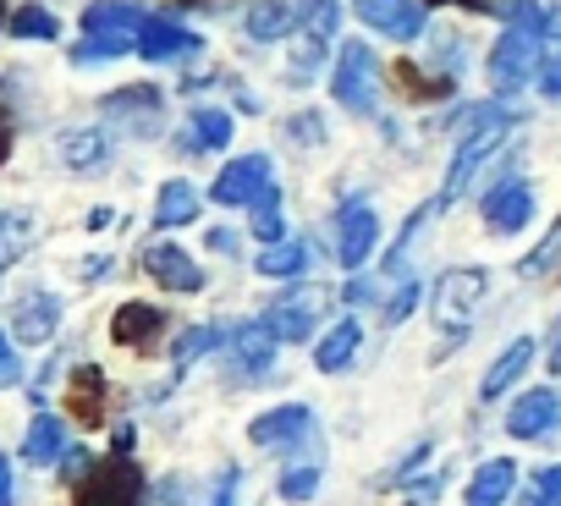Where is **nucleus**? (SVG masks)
<instances>
[{
	"label": "nucleus",
	"mask_w": 561,
	"mask_h": 506,
	"mask_svg": "<svg viewBox=\"0 0 561 506\" xmlns=\"http://www.w3.org/2000/svg\"><path fill=\"white\" fill-rule=\"evenodd\" d=\"M462 116H468V133L457 138V154H451L440 204H457V198L473 187V176L484 171V160L506 143V133H512V122H517V116H506L501 105H473V111H462Z\"/></svg>",
	"instance_id": "nucleus-1"
},
{
	"label": "nucleus",
	"mask_w": 561,
	"mask_h": 506,
	"mask_svg": "<svg viewBox=\"0 0 561 506\" xmlns=\"http://www.w3.org/2000/svg\"><path fill=\"white\" fill-rule=\"evenodd\" d=\"M138 28H144V12L133 0H94L83 12V39L72 45V67H89V61H116L127 50H138Z\"/></svg>",
	"instance_id": "nucleus-2"
},
{
	"label": "nucleus",
	"mask_w": 561,
	"mask_h": 506,
	"mask_svg": "<svg viewBox=\"0 0 561 506\" xmlns=\"http://www.w3.org/2000/svg\"><path fill=\"white\" fill-rule=\"evenodd\" d=\"M479 298H484V271H468V265H462V271H440V276H435V287H430V314H435V325L446 331V347H440V353H451V347L468 336Z\"/></svg>",
	"instance_id": "nucleus-3"
},
{
	"label": "nucleus",
	"mask_w": 561,
	"mask_h": 506,
	"mask_svg": "<svg viewBox=\"0 0 561 506\" xmlns=\"http://www.w3.org/2000/svg\"><path fill=\"white\" fill-rule=\"evenodd\" d=\"M331 94H336L342 111H353V116H375V105H380V61H375V50H369L364 39H347V45L336 50Z\"/></svg>",
	"instance_id": "nucleus-4"
},
{
	"label": "nucleus",
	"mask_w": 561,
	"mask_h": 506,
	"mask_svg": "<svg viewBox=\"0 0 561 506\" xmlns=\"http://www.w3.org/2000/svg\"><path fill=\"white\" fill-rule=\"evenodd\" d=\"M325 309H331V292H325V287H293L287 298H275V303L259 314V331H264L270 342H309Z\"/></svg>",
	"instance_id": "nucleus-5"
},
{
	"label": "nucleus",
	"mask_w": 561,
	"mask_h": 506,
	"mask_svg": "<svg viewBox=\"0 0 561 506\" xmlns=\"http://www.w3.org/2000/svg\"><path fill=\"white\" fill-rule=\"evenodd\" d=\"M539 34L534 28H506L501 39H495V50H490V61H484V72H490V83L495 89H523L528 78H539Z\"/></svg>",
	"instance_id": "nucleus-6"
},
{
	"label": "nucleus",
	"mask_w": 561,
	"mask_h": 506,
	"mask_svg": "<svg viewBox=\"0 0 561 506\" xmlns=\"http://www.w3.org/2000/svg\"><path fill=\"white\" fill-rule=\"evenodd\" d=\"M78 506H144V473L133 457H116L105 468H94L78 490Z\"/></svg>",
	"instance_id": "nucleus-7"
},
{
	"label": "nucleus",
	"mask_w": 561,
	"mask_h": 506,
	"mask_svg": "<svg viewBox=\"0 0 561 506\" xmlns=\"http://www.w3.org/2000/svg\"><path fill=\"white\" fill-rule=\"evenodd\" d=\"M100 111H105L111 122H122L127 133L149 138V133H160V116H165V94H160L154 83H127V89L105 94V100H100Z\"/></svg>",
	"instance_id": "nucleus-8"
},
{
	"label": "nucleus",
	"mask_w": 561,
	"mask_h": 506,
	"mask_svg": "<svg viewBox=\"0 0 561 506\" xmlns=\"http://www.w3.org/2000/svg\"><path fill=\"white\" fill-rule=\"evenodd\" d=\"M375 242H380V215L364 198L342 204V215H336V260H342V271H364Z\"/></svg>",
	"instance_id": "nucleus-9"
},
{
	"label": "nucleus",
	"mask_w": 561,
	"mask_h": 506,
	"mask_svg": "<svg viewBox=\"0 0 561 506\" xmlns=\"http://www.w3.org/2000/svg\"><path fill=\"white\" fill-rule=\"evenodd\" d=\"M353 12H358L375 34L402 39V45L430 28V7H424V0H353Z\"/></svg>",
	"instance_id": "nucleus-10"
},
{
	"label": "nucleus",
	"mask_w": 561,
	"mask_h": 506,
	"mask_svg": "<svg viewBox=\"0 0 561 506\" xmlns=\"http://www.w3.org/2000/svg\"><path fill=\"white\" fill-rule=\"evenodd\" d=\"M248 440L264 446V451H280V446H309L314 440V413L304 402H287V407H270L248 424Z\"/></svg>",
	"instance_id": "nucleus-11"
},
{
	"label": "nucleus",
	"mask_w": 561,
	"mask_h": 506,
	"mask_svg": "<svg viewBox=\"0 0 561 506\" xmlns=\"http://www.w3.org/2000/svg\"><path fill=\"white\" fill-rule=\"evenodd\" d=\"M479 215H484V226H490V231L512 237V231H523V226H528V215H534V187H528L523 176H506L501 187H490V193H484Z\"/></svg>",
	"instance_id": "nucleus-12"
},
{
	"label": "nucleus",
	"mask_w": 561,
	"mask_h": 506,
	"mask_svg": "<svg viewBox=\"0 0 561 506\" xmlns=\"http://www.w3.org/2000/svg\"><path fill=\"white\" fill-rule=\"evenodd\" d=\"M56 331H61V298L56 292H23L12 303V336L23 347H45V342H56Z\"/></svg>",
	"instance_id": "nucleus-13"
},
{
	"label": "nucleus",
	"mask_w": 561,
	"mask_h": 506,
	"mask_svg": "<svg viewBox=\"0 0 561 506\" xmlns=\"http://www.w3.org/2000/svg\"><path fill=\"white\" fill-rule=\"evenodd\" d=\"M144 271H149L165 292H182V298H193V292L204 287V271L187 260V248H176V242H149V248H144Z\"/></svg>",
	"instance_id": "nucleus-14"
},
{
	"label": "nucleus",
	"mask_w": 561,
	"mask_h": 506,
	"mask_svg": "<svg viewBox=\"0 0 561 506\" xmlns=\"http://www.w3.org/2000/svg\"><path fill=\"white\" fill-rule=\"evenodd\" d=\"M264 187H270V154H242V160H226L209 198L215 204H253Z\"/></svg>",
	"instance_id": "nucleus-15"
},
{
	"label": "nucleus",
	"mask_w": 561,
	"mask_h": 506,
	"mask_svg": "<svg viewBox=\"0 0 561 506\" xmlns=\"http://www.w3.org/2000/svg\"><path fill=\"white\" fill-rule=\"evenodd\" d=\"M550 424H561V396L556 391H523L517 402H512V413H506V435L512 440H545L550 435Z\"/></svg>",
	"instance_id": "nucleus-16"
},
{
	"label": "nucleus",
	"mask_w": 561,
	"mask_h": 506,
	"mask_svg": "<svg viewBox=\"0 0 561 506\" xmlns=\"http://www.w3.org/2000/svg\"><path fill=\"white\" fill-rule=\"evenodd\" d=\"M204 39L193 34V28H182V23H165V18H144V28H138V56L144 61H176V56H193Z\"/></svg>",
	"instance_id": "nucleus-17"
},
{
	"label": "nucleus",
	"mask_w": 561,
	"mask_h": 506,
	"mask_svg": "<svg viewBox=\"0 0 561 506\" xmlns=\"http://www.w3.org/2000/svg\"><path fill=\"white\" fill-rule=\"evenodd\" d=\"M56 154H61V165H67V171L94 176V171H105V165H111V138H105L100 127H72V133H61V138H56Z\"/></svg>",
	"instance_id": "nucleus-18"
},
{
	"label": "nucleus",
	"mask_w": 561,
	"mask_h": 506,
	"mask_svg": "<svg viewBox=\"0 0 561 506\" xmlns=\"http://www.w3.org/2000/svg\"><path fill=\"white\" fill-rule=\"evenodd\" d=\"M111 336L122 347H149L154 336H165V309H154V303H122L116 320H111Z\"/></svg>",
	"instance_id": "nucleus-19"
},
{
	"label": "nucleus",
	"mask_w": 561,
	"mask_h": 506,
	"mask_svg": "<svg viewBox=\"0 0 561 506\" xmlns=\"http://www.w3.org/2000/svg\"><path fill=\"white\" fill-rule=\"evenodd\" d=\"M528 364H534V336H517L490 369H484V386H479V396L484 402H495V396H506L523 375H528Z\"/></svg>",
	"instance_id": "nucleus-20"
},
{
	"label": "nucleus",
	"mask_w": 561,
	"mask_h": 506,
	"mask_svg": "<svg viewBox=\"0 0 561 506\" xmlns=\"http://www.w3.org/2000/svg\"><path fill=\"white\" fill-rule=\"evenodd\" d=\"M67 407H72V418H78L83 429H94V424L105 418V375H100L94 364L72 369V386H67Z\"/></svg>",
	"instance_id": "nucleus-21"
},
{
	"label": "nucleus",
	"mask_w": 561,
	"mask_h": 506,
	"mask_svg": "<svg viewBox=\"0 0 561 506\" xmlns=\"http://www.w3.org/2000/svg\"><path fill=\"white\" fill-rule=\"evenodd\" d=\"M242 28H248V39H264L270 45V39H287L298 28V12H293V0H253Z\"/></svg>",
	"instance_id": "nucleus-22"
},
{
	"label": "nucleus",
	"mask_w": 561,
	"mask_h": 506,
	"mask_svg": "<svg viewBox=\"0 0 561 506\" xmlns=\"http://www.w3.org/2000/svg\"><path fill=\"white\" fill-rule=\"evenodd\" d=\"M358 336H364V325L347 314V320H336L325 336H320V347H314V364L325 369V375H342L347 364H353V353H358Z\"/></svg>",
	"instance_id": "nucleus-23"
},
{
	"label": "nucleus",
	"mask_w": 561,
	"mask_h": 506,
	"mask_svg": "<svg viewBox=\"0 0 561 506\" xmlns=\"http://www.w3.org/2000/svg\"><path fill=\"white\" fill-rule=\"evenodd\" d=\"M226 347H231V375H270L275 342L259 325H242L237 336H226Z\"/></svg>",
	"instance_id": "nucleus-24"
},
{
	"label": "nucleus",
	"mask_w": 561,
	"mask_h": 506,
	"mask_svg": "<svg viewBox=\"0 0 561 506\" xmlns=\"http://www.w3.org/2000/svg\"><path fill=\"white\" fill-rule=\"evenodd\" d=\"M61 451H67V424H61L56 413H39V418L28 424L23 462H34V468H50V462H61Z\"/></svg>",
	"instance_id": "nucleus-25"
},
{
	"label": "nucleus",
	"mask_w": 561,
	"mask_h": 506,
	"mask_svg": "<svg viewBox=\"0 0 561 506\" xmlns=\"http://www.w3.org/2000/svg\"><path fill=\"white\" fill-rule=\"evenodd\" d=\"M517 484V462L506 457H490L484 468H473V484H468V506H501Z\"/></svg>",
	"instance_id": "nucleus-26"
},
{
	"label": "nucleus",
	"mask_w": 561,
	"mask_h": 506,
	"mask_svg": "<svg viewBox=\"0 0 561 506\" xmlns=\"http://www.w3.org/2000/svg\"><path fill=\"white\" fill-rule=\"evenodd\" d=\"M253 271L270 276V281H293V276H304V271H309V248H304V237H298V242H293V237L270 242L259 260H253Z\"/></svg>",
	"instance_id": "nucleus-27"
},
{
	"label": "nucleus",
	"mask_w": 561,
	"mask_h": 506,
	"mask_svg": "<svg viewBox=\"0 0 561 506\" xmlns=\"http://www.w3.org/2000/svg\"><path fill=\"white\" fill-rule=\"evenodd\" d=\"M34 215L28 209H7V215H0V271H12L18 260H23V253L34 248Z\"/></svg>",
	"instance_id": "nucleus-28"
},
{
	"label": "nucleus",
	"mask_w": 561,
	"mask_h": 506,
	"mask_svg": "<svg viewBox=\"0 0 561 506\" xmlns=\"http://www.w3.org/2000/svg\"><path fill=\"white\" fill-rule=\"evenodd\" d=\"M320 468H325L320 446H309L304 457H293L287 468H280V495H287V501H309L320 490Z\"/></svg>",
	"instance_id": "nucleus-29"
},
{
	"label": "nucleus",
	"mask_w": 561,
	"mask_h": 506,
	"mask_svg": "<svg viewBox=\"0 0 561 506\" xmlns=\"http://www.w3.org/2000/svg\"><path fill=\"white\" fill-rule=\"evenodd\" d=\"M154 220L160 226H187V220H198V187L193 182H165L160 187V198H154Z\"/></svg>",
	"instance_id": "nucleus-30"
},
{
	"label": "nucleus",
	"mask_w": 561,
	"mask_h": 506,
	"mask_svg": "<svg viewBox=\"0 0 561 506\" xmlns=\"http://www.w3.org/2000/svg\"><path fill=\"white\" fill-rule=\"evenodd\" d=\"M226 143H231V111L198 105V111H193V138H187V149H226Z\"/></svg>",
	"instance_id": "nucleus-31"
},
{
	"label": "nucleus",
	"mask_w": 561,
	"mask_h": 506,
	"mask_svg": "<svg viewBox=\"0 0 561 506\" xmlns=\"http://www.w3.org/2000/svg\"><path fill=\"white\" fill-rule=\"evenodd\" d=\"M220 342H226V331H220V325H193V331H182V336H176V347H171V358H176V375H187V369H193V358L215 353Z\"/></svg>",
	"instance_id": "nucleus-32"
},
{
	"label": "nucleus",
	"mask_w": 561,
	"mask_h": 506,
	"mask_svg": "<svg viewBox=\"0 0 561 506\" xmlns=\"http://www.w3.org/2000/svg\"><path fill=\"white\" fill-rule=\"evenodd\" d=\"M298 28L309 34V39H331V28L342 23V7H336V0H298Z\"/></svg>",
	"instance_id": "nucleus-33"
},
{
	"label": "nucleus",
	"mask_w": 561,
	"mask_h": 506,
	"mask_svg": "<svg viewBox=\"0 0 561 506\" xmlns=\"http://www.w3.org/2000/svg\"><path fill=\"white\" fill-rule=\"evenodd\" d=\"M7 28H12V39H39V45L61 34V23H56V12H45V7H18Z\"/></svg>",
	"instance_id": "nucleus-34"
},
{
	"label": "nucleus",
	"mask_w": 561,
	"mask_h": 506,
	"mask_svg": "<svg viewBox=\"0 0 561 506\" xmlns=\"http://www.w3.org/2000/svg\"><path fill=\"white\" fill-rule=\"evenodd\" d=\"M253 237L259 242H280V187L275 182L253 198Z\"/></svg>",
	"instance_id": "nucleus-35"
},
{
	"label": "nucleus",
	"mask_w": 561,
	"mask_h": 506,
	"mask_svg": "<svg viewBox=\"0 0 561 506\" xmlns=\"http://www.w3.org/2000/svg\"><path fill=\"white\" fill-rule=\"evenodd\" d=\"M556 260H561V220H550V231L539 237V248L528 253V260H517V276H528V281H534V276H545Z\"/></svg>",
	"instance_id": "nucleus-36"
},
{
	"label": "nucleus",
	"mask_w": 561,
	"mask_h": 506,
	"mask_svg": "<svg viewBox=\"0 0 561 506\" xmlns=\"http://www.w3.org/2000/svg\"><path fill=\"white\" fill-rule=\"evenodd\" d=\"M517 506H561V462H556V468H539V473L528 479V490H523Z\"/></svg>",
	"instance_id": "nucleus-37"
},
{
	"label": "nucleus",
	"mask_w": 561,
	"mask_h": 506,
	"mask_svg": "<svg viewBox=\"0 0 561 506\" xmlns=\"http://www.w3.org/2000/svg\"><path fill=\"white\" fill-rule=\"evenodd\" d=\"M391 72H397V83H402L408 94H419V100H424V94H451V78H419L424 67H408V61H402V67H391Z\"/></svg>",
	"instance_id": "nucleus-38"
},
{
	"label": "nucleus",
	"mask_w": 561,
	"mask_h": 506,
	"mask_svg": "<svg viewBox=\"0 0 561 506\" xmlns=\"http://www.w3.org/2000/svg\"><path fill=\"white\" fill-rule=\"evenodd\" d=\"M320 56H325V39H309V34H304V45L293 50V78L309 83V78L320 72Z\"/></svg>",
	"instance_id": "nucleus-39"
},
{
	"label": "nucleus",
	"mask_w": 561,
	"mask_h": 506,
	"mask_svg": "<svg viewBox=\"0 0 561 506\" xmlns=\"http://www.w3.org/2000/svg\"><path fill=\"white\" fill-rule=\"evenodd\" d=\"M419 292H424L419 281H402V287H397V298H391V303H380V314H386V325H402V320H408V314L419 309Z\"/></svg>",
	"instance_id": "nucleus-40"
},
{
	"label": "nucleus",
	"mask_w": 561,
	"mask_h": 506,
	"mask_svg": "<svg viewBox=\"0 0 561 506\" xmlns=\"http://www.w3.org/2000/svg\"><path fill=\"white\" fill-rule=\"evenodd\" d=\"M89 473H94V457H89L83 446H67V451H61V479H72V484H83Z\"/></svg>",
	"instance_id": "nucleus-41"
},
{
	"label": "nucleus",
	"mask_w": 561,
	"mask_h": 506,
	"mask_svg": "<svg viewBox=\"0 0 561 506\" xmlns=\"http://www.w3.org/2000/svg\"><path fill=\"white\" fill-rule=\"evenodd\" d=\"M237 495H242V468H220V479H215V495H209V506H237Z\"/></svg>",
	"instance_id": "nucleus-42"
},
{
	"label": "nucleus",
	"mask_w": 561,
	"mask_h": 506,
	"mask_svg": "<svg viewBox=\"0 0 561 506\" xmlns=\"http://www.w3.org/2000/svg\"><path fill=\"white\" fill-rule=\"evenodd\" d=\"M435 7H473V12H490V18H506L517 12V0H435Z\"/></svg>",
	"instance_id": "nucleus-43"
},
{
	"label": "nucleus",
	"mask_w": 561,
	"mask_h": 506,
	"mask_svg": "<svg viewBox=\"0 0 561 506\" xmlns=\"http://www.w3.org/2000/svg\"><path fill=\"white\" fill-rule=\"evenodd\" d=\"M23 380V364H18V353H12V336L0 331V386H18Z\"/></svg>",
	"instance_id": "nucleus-44"
},
{
	"label": "nucleus",
	"mask_w": 561,
	"mask_h": 506,
	"mask_svg": "<svg viewBox=\"0 0 561 506\" xmlns=\"http://www.w3.org/2000/svg\"><path fill=\"white\" fill-rule=\"evenodd\" d=\"M539 89H545V100H561V50L539 67Z\"/></svg>",
	"instance_id": "nucleus-45"
},
{
	"label": "nucleus",
	"mask_w": 561,
	"mask_h": 506,
	"mask_svg": "<svg viewBox=\"0 0 561 506\" xmlns=\"http://www.w3.org/2000/svg\"><path fill=\"white\" fill-rule=\"evenodd\" d=\"M287 133H293V138H304V143H320V138H325V127L314 122V111H304V122H293Z\"/></svg>",
	"instance_id": "nucleus-46"
},
{
	"label": "nucleus",
	"mask_w": 561,
	"mask_h": 506,
	"mask_svg": "<svg viewBox=\"0 0 561 506\" xmlns=\"http://www.w3.org/2000/svg\"><path fill=\"white\" fill-rule=\"evenodd\" d=\"M12 143H18V127H12V116H7V111H0V165L12 160Z\"/></svg>",
	"instance_id": "nucleus-47"
},
{
	"label": "nucleus",
	"mask_w": 561,
	"mask_h": 506,
	"mask_svg": "<svg viewBox=\"0 0 561 506\" xmlns=\"http://www.w3.org/2000/svg\"><path fill=\"white\" fill-rule=\"evenodd\" d=\"M18 501V490H12V462L0 457V506H12Z\"/></svg>",
	"instance_id": "nucleus-48"
},
{
	"label": "nucleus",
	"mask_w": 561,
	"mask_h": 506,
	"mask_svg": "<svg viewBox=\"0 0 561 506\" xmlns=\"http://www.w3.org/2000/svg\"><path fill=\"white\" fill-rule=\"evenodd\" d=\"M209 248H215V253H237V237H231L226 226H215V231H209Z\"/></svg>",
	"instance_id": "nucleus-49"
},
{
	"label": "nucleus",
	"mask_w": 561,
	"mask_h": 506,
	"mask_svg": "<svg viewBox=\"0 0 561 506\" xmlns=\"http://www.w3.org/2000/svg\"><path fill=\"white\" fill-rule=\"evenodd\" d=\"M550 375H561V320H556V331H550Z\"/></svg>",
	"instance_id": "nucleus-50"
},
{
	"label": "nucleus",
	"mask_w": 561,
	"mask_h": 506,
	"mask_svg": "<svg viewBox=\"0 0 561 506\" xmlns=\"http://www.w3.org/2000/svg\"><path fill=\"white\" fill-rule=\"evenodd\" d=\"M545 34H556V39H561V7H545Z\"/></svg>",
	"instance_id": "nucleus-51"
},
{
	"label": "nucleus",
	"mask_w": 561,
	"mask_h": 506,
	"mask_svg": "<svg viewBox=\"0 0 561 506\" xmlns=\"http://www.w3.org/2000/svg\"><path fill=\"white\" fill-rule=\"evenodd\" d=\"M105 271H111V260H105V253H100V260H89V265H83V276H89V281H94V276H105Z\"/></svg>",
	"instance_id": "nucleus-52"
},
{
	"label": "nucleus",
	"mask_w": 561,
	"mask_h": 506,
	"mask_svg": "<svg viewBox=\"0 0 561 506\" xmlns=\"http://www.w3.org/2000/svg\"><path fill=\"white\" fill-rule=\"evenodd\" d=\"M0 28H7V7H0Z\"/></svg>",
	"instance_id": "nucleus-53"
}]
</instances>
